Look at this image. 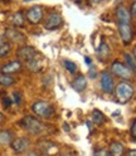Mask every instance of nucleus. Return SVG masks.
Wrapping results in <instances>:
<instances>
[{"label":"nucleus","mask_w":136,"mask_h":156,"mask_svg":"<svg viewBox=\"0 0 136 156\" xmlns=\"http://www.w3.org/2000/svg\"><path fill=\"white\" fill-rule=\"evenodd\" d=\"M115 96H116V101L121 105H125L131 101L132 96H134V87L130 82L122 81L117 86H115Z\"/></svg>","instance_id":"obj_1"},{"label":"nucleus","mask_w":136,"mask_h":156,"mask_svg":"<svg viewBox=\"0 0 136 156\" xmlns=\"http://www.w3.org/2000/svg\"><path fill=\"white\" fill-rule=\"evenodd\" d=\"M19 123H20V126L25 131L30 132L33 135H39L45 129V125L39 119H37L34 116H29V115L24 116L23 119L19 121Z\"/></svg>","instance_id":"obj_2"},{"label":"nucleus","mask_w":136,"mask_h":156,"mask_svg":"<svg viewBox=\"0 0 136 156\" xmlns=\"http://www.w3.org/2000/svg\"><path fill=\"white\" fill-rule=\"evenodd\" d=\"M32 111L39 117V119L49 120L54 116V107L47 101H35L32 105Z\"/></svg>","instance_id":"obj_3"},{"label":"nucleus","mask_w":136,"mask_h":156,"mask_svg":"<svg viewBox=\"0 0 136 156\" xmlns=\"http://www.w3.org/2000/svg\"><path fill=\"white\" fill-rule=\"evenodd\" d=\"M111 74L116 76V77H119L120 80H123V81H130L134 78V72L131 69H129L127 67H126L123 63H121L120 61H115L112 62L111 64Z\"/></svg>","instance_id":"obj_4"},{"label":"nucleus","mask_w":136,"mask_h":156,"mask_svg":"<svg viewBox=\"0 0 136 156\" xmlns=\"http://www.w3.org/2000/svg\"><path fill=\"white\" fill-rule=\"evenodd\" d=\"M100 84H101V90L107 93V94H111L113 91H115V81H113V77L112 74L109 72V71H103L101 73V77H100Z\"/></svg>","instance_id":"obj_5"},{"label":"nucleus","mask_w":136,"mask_h":156,"mask_svg":"<svg viewBox=\"0 0 136 156\" xmlns=\"http://www.w3.org/2000/svg\"><path fill=\"white\" fill-rule=\"evenodd\" d=\"M4 38L8 39L9 43H14V44H24L27 42V38L25 35L19 30L16 28H8L5 30V34H4Z\"/></svg>","instance_id":"obj_6"},{"label":"nucleus","mask_w":136,"mask_h":156,"mask_svg":"<svg viewBox=\"0 0 136 156\" xmlns=\"http://www.w3.org/2000/svg\"><path fill=\"white\" fill-rule=\"evenodd\" d=\"M16 57L20 61L29 62V61H32V59H34V58L38 57V52H37L35 48L32 47V45H22V47L18 48Z\"/></svg>","instance_id":"obj_7"},{"label":"nucleus","mask_w":136,"mask_h":156,"mask_svg":"<svg viewBox=\"0 0 136 156\" xmlns=\"http://www.w3.org/2000/svg\"><path fill=\"white\" fill-rule=\"evenodd\" d=\"M119 33L125 45H130L134 39V30L131 23H119Z\"/></svg>","instance_id":"obj_8"},{"label":"nucleus","mask_w":136,"mask_h":156,"mask_svg":"<svg viewBox=\"0 0 136 156\" xmlns=\"http://www.w3.org/2000/svg\"><path fill=\"white\" fill-rule=\"evenodd\" d=\"M62 15L58 12H52L49 13V15L47 16L45 22H44V28L47 30H55V29L62 27Z\"/></svg>","instance_id":"obj_9"},{"label":"nucleus","mask_w":136,"mask_h":156,"mask_svg":"<svg viewBox=\"0 0 136 156\" xmlns=\"http://www.w3.org/2000/svg\"><path fill=\"white\" fill-rule=\"evenodd\" d=\"M44 18V12L42 6H33L27 12V19L29 20V23L32 24H39Z\"/></svg>","instance_id":"obj_10"},{"label":"nucleus","mask_w":136,"mask_h":156,"mask_svg":"<svg viewBox=\"0 0 136 156\" xmlns=\"http://www.w3.org/2000/svg\"><path fill=\"white\" fill-rule=\"evenodd\" d=\"M29 145H30V141L27 137H16L12 141L10 147L15 154H23L29 149Z\"/></svg>","instance_id":"obj_11"},{"label":"nucleus","mask_w":136,"mask_h":156,"mask_svg":"<svg viewBox=\"0 0 136 156\" xmlns=\"http://www.w3.org/2000/svg\"><path fill=\"white\" fill-rule=\"evenodd\" d=\"M22 69H23V64L20 61H12L0 68V72H2V74H14L20 72Z\"/></svg>","instance_id":"obj_12"},{"label":"nucleus","mask_w":136,"mask_h":156,"mask_svg":"<svg viewBox=\"0 0 136 156\" xmlns=\"http://www.w3.org/2000/svg\"><path fill=\"white\" fill-rule=\"evenodd\" d=\"M86 87H87V80H86V77L80 74V76H77L74 80L72 81V88L76 91V92H83L86 90Z\"/></svg>","instance_id":"obj_13"},{"label":"nucleus","mask_w":136,"mask_h":156,"mask_svg":"<svg viewBox=\"0 0 136 156\" xmlns=\"http://www.w3.org/2000/svg\"><path fill=\"white\" fill-rule=\"evenodd\" d=\"M109 152L111 156H125V146L120 141H112Z\"/></svg>","instance_id":"obj_14"},{"label":"nucleus","mask_w":136,"mask_h":156,"mask_svg":"<svg viewBox=\"0 0 136 156\" xmlns=\"http://www.w3.org/2000/svg\"><path fill=\"white\" fill-rule=\"evenodd\" d=\"M116 16H117L119 23H131L130 13H129L127 9L123 8V6L117 8V10H116Z\"/></svg>","instance_id":"obj_15"},{"label":"nucleus","mask_w":136,"mask_h":156,"mask_svg":"<svg viewBox=\"0 0 136 156\" xmlns=\"http://www.w3.org/2000/svg\"><path fill=\"white\" fill-rule=\"evenodd\" d=\"M14 132L10 130H3L0 131V145L6 146V145H10L12 141L14 140Z\"/></svg>","instance_id":"obj_16"},{"label":"nucleus","mask_w":136,"mask_h":156,"mask_svg":"<svg viewBox=\"0 0 136 156\" xmlns=\"http://www.w3.org/2000/svg\"><path fill=\"white\" fill-rule=\"evenodd\" d=\"M109 57H110V47L107 45V43H106L105 39L102 38L100 48H98V59H101L102 62H106Z\"/></svg>","instance_id":"obj_17"},{"label":"nucleus","mask_w":136,"mask_h":156,"mask_svg":"<svg viewBox=\"0 0 136 156\" xmlns=\"http://www.w3.org/2000/svg\"><path fill=\"white\" fill-rule=\"evenodd\" d=\"M27 63V68L30 72L33 73H38L41 69H42V66H41V62L38 61V58H34V59L29 61V62H25Z\"/></svg>","instance_id":"obj_18"},{"label":"nucleus","mask_w":136,"mask_h":156,"mask_svg":"<svg viewBox=\"0 0 136 156\" xmlns=\"http://www.w3.org/2000/svg\"><path fill=\"white\" fill-rule=\"evenodd\" d=\"M15 83V78L12 74H0V84L3 87H10Z\"/></svg>","instance_id":"obj_19"},{"label":"nucleus","mask_w":136,"mask_h":156,"mask_svg":"<svg viewBox=\"0 0 136 156\" xmlns=\"http://www.w3.org/2000/svg\"><path fill=\"white\" fill-rule=\"evenodd\" d=\"M12 24L15 28H23L24 27V16H23V13L22 12H18V13H15L13 15Z\"/></svg>","instance_id":"obj_20"},{"label":"nucleus","mask_w":136,"mask_h":156,"mask_svg":"<svg viewBox=\"0 0 136 156\" xmlns=\"http://www.w3.org/2000/svg\"><path fill=\"white\" fill-rule=\"evenodd\" d=\"M123 57H125V62H126V67L129 68V69H131L134 73H135V69H136V62H135V57L132 55V54H130V53H125L123 54Z\"/></svg>","instance_id":"obj_21"},{"label":"nucleus","mask_w":136,"mask_h":156,"mask_svg":"<svg viewBox=\"0 0 136 156\" xmlns=\"http://www.w3.org/2000/svg\"><path fill=\"white\" fill-rule=\"evenodd\" d=\"M10 49H12V45L9 42H4L0 44V59L2 58H5L9 53H10Z\"/></svg>","instance_id":"obj_22"},{"label":"nucleus","mask_w":136,"mask_h":156,"mask_svg":"<svg viewBox=\"0 0 136 156\" xmlns=\"http://www.w3.org/2000/svg\"><path fill=\"white\" fill-rule=\"evenodd\" d=\"M92 121L97 125H101L105 122V115L102 112H100L98 110H95L92 112Z\"/></svg>","instance_id":"obj_23"},{"label":"nucleus","mask_w":136,"mask_h":156,"mask_svg":"<svg viewBox=\"0 0 136 156\" xmlns=\"http://www.w3.org/2000/svg\"><path fill=\"white\" fill-rule=\"evenodd\" d=\"M64 67L70 73H76V71H77V66L72 61H68V59L64 61Z\"/></svg>","instance_id":"obj_24"},{"label":"nucleus","mask_w":136,"mask_h":156,"mask_svg":"<svg viewBox=\"0 0 136 156\" xmlns=\"http://www.w3.org/2000/svg\"><path fill=\"white\" fill-rule=\"evenodd\" d=\"M130 131H131V137H132V141H135V140H136V120H135V119H132V120H131Z\"/></svg>","instance_id":"obj_25"},{"label":"nucleus","mask_w":136,"mask_h":156,"mask_svg":"<svg viewBox=\"0 0 136 156\" xmlns=\"http://www.w3.org/2000/svg\"><path fill=\"white\" fill-rule=\"evenodd\" d=\"M93 156H111L109 150H106V149H98V150H96L93 152Z\"/></svg>","instance_id":"obj_26"},{"label":"nucleus","mask_w":136,"mask_h":156,"mask_svg":"<svg viewBox=\"0 0 136 156\" xmlns=\"http://www.w3.org/2000/svg\"><path fill=\"white\" fill-rule=\"evenodd\" d=\"M13 97H14V103L15 105H19L20 103V101H22V97H20V92H14L13 93Z\"/></svg>","instance_id":"obj_27"},{"label":"nucleus","mask_w":136,"mask_h":156,"mask_svg":"<svg viewBox=\"0 0 136 156\" xmlns=\"http://www.w3.org/2000/svg\"><path fill=\"white\" fill-rule=\"evenodd\" d=\"M129 13H130L131 19H135L136 18V4L135 3L131 4V12H129Z\"/></svg>","instance_id":"obj_28"},{"label":"nucleus","mask_w":136,"mask_h":156,"mask_svg":"<svg viewBox=\"0 0 136 156\" xmlns=\"http://www.w3.org/2000/svg\"><path fill=\"white\" fill-rule=\"evenodd\" d=\"M3 103H4V107H10L12 100L9 98V97H3Z\"/></svg>","instance_id":"obj_29"},{"label":"nucleus","mask_w":136,"mask_h":156,"mask_svg":"<svg viewBox=\"0 0 136 156\" xmlns=\"http://www.w3.org/2000/svg\"><path fill=\"white\" fill-rule=\"evenodd\" d=\"M126 155H127V156H136V150H134V149L132 150H129Z\"/></svg>","instance_id":"obj_30"},{"label":"nucleus","mask_w":136,"mask_h":156,"mask_svg":"<svg viewBox=\"0 0 136 156\" xmlns=\"http://www.w3.org/2000/svg\"><path fill=\"white\" fill-rule=\"evenodd\" d=\"M88 2H90L91 4H93V5H97V4H100L102 0H88Z\"/></svg>","instance_id":"obj_31"},{"label":"nucleus","mask_w":136,"mask_h":156,"mask_svg":"<svg viewBox=\"0 0 136 156\" xmlns=\"http://www.w3.org/2000/svg\"><path fill=\"white\" fill-rule=\"evenodd\" d=\"M4 42H5V38H4V35H3V34H0V44L4 43Z\"/></svg>","instance_id":"obj_32"},{"label":"nucleus","mask_w":136,"mask_h":156,"mask_svg":"<svg viewBox=\"0 0 136 156\" xmlns=\"http://www.w3.org/2000/svg\"><path fill=\"white\" fill-rule=\"evenodd\" d=\"M3 122H4V115L0 112V123H3Z\"/></svg>","instance_id":"obj_33"},{"label":"nucleus","mask_w":136,"mask_h":156,"mask_svg":"<svg viewBox=\"0 0 136 156\" xmlns=\"http://www.w3.org/2000/svg\"><path fill=\"white\" fill-rule=\"evenodd\" d=\"M28 156H38V155H37V152H35V151H32V152H29V155H28Z\"/></svg>","instance_id":"obj_34"},{"label":"nucleus","mask_w":136,"mask_h":156,"mask_svg":"<svg viewBox=\"0 0 136 156\" xmlns=\"http://www.w3.org/2000/svg\"><path fill=\"white\" fill-rule=\"evenodd\" d=\"M84 61H86L87 64H91V59H90V58H84Z\"/></svg>","instance_id":"obj_35"},{"label":"nucleus","mask_w":136,"mask_h":156,"mask_svg":"<svg viewBox=\"0 0 136 156\" xmlns=\"http://www.w3.org/2000/svg\"><path fill=\"white\" fill-rule=\"evenodd\" d=\"M61 156H72L71 154H63V155H61Z\"/></svg>","instance_id":"obj_36"},{"label":"nucleus","mask_w":136,"mask_h":156,"mask_svg":"<svg viewBox=\"0 0 136 156\" xmlns=\"http://www.w3.org/2000/svg\"><path fill=\"white\" fill-rule=\"evenodd\" d=\"M2 2H4V3H8V2H10V0H2Z\"/></svg>","instance_id":"obj_37"}]
</instances>
